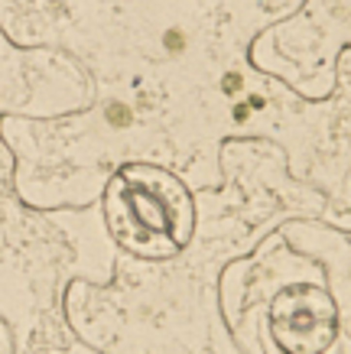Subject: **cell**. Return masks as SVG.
Here are the masks:
<instances>
[{"label":"cell","instance_id":"4","mask_svg":"<svg viewBox=\"0 0 351 354\" xmlns=\"http://www.w3.org/2000/svg\"><path fill=\"white\" fill-rule=\"evenodd\" d=\"M241 85H244V81H241V75H228V78H224V85H221V88H224L228 95H234V91H241Z\"/></svg>","mask_w":351,"mask_h":354},{"label":"cell","instance_id":"1","mask_svg":"<svg viewBox=\"0 0 351 354\" xmlns=\"http://www.w3.org/2000/svg\"><path fill=\"white\" fill-rule=\"evenodd\" d=\"M108 221L127 250L143 257H169L189 241L192 198L169 172L127 166L108 189Z\"/></svg>","mask_w":351,"mask_h":354},{"label":"cell","instance_id":"3","mask_svg":"<svg viewBox=\"0 0 351 354\" xmlns=\"http://www.w3.org/2000/svg\"><path fill=\"white\" fill-rule=\"evenodd\" d=\"M163 46L169 49V52H182V49H186V36H182V30L163 32Z\"/></svg>","mask_w":351,"mask_h":354},{"label":"cell","instance_id":"2","mask_svg":"<svg viewBox=\"0 0 351 354\" xmlns=\"http://www.w3.org/2000/svg\"><path fill=\"white\" fill-rule=\"evenodd\" d=\"M108 124L111 127H130V108L121 104V101H114L108 108Z\"/></svg>","mask_w":351,"mask_h":354},{"label":"cell","instance_id":"5","mask_svg":"<svg viewBox=\"0 0 351 354\" xmlns=\"http://www.w3.org/2000/svg\"><path fill=\"white\" fill-rule=\"evenodd\" d=\"M251 104H238V108H234V120H247V117H251Z\"/></svg>","mask_w":351,"mask_h":354}]
</instances>
